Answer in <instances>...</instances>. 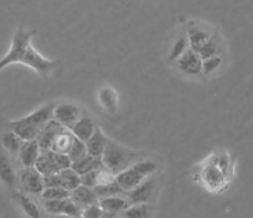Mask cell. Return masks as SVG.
Wrapping results in <instances>:
<instances>
[{
  "label": "cell",
  "mask_w": 253,
  "mask_h": 218,
  "mask_svg": "<svg viewBox=\"0 0 253 218\" xmlns=\"http://www.w3.org/2000/svg\"><path fill=\"white\" fill-rule=\"evenodd\" d=\"M220 52H222V40L218 33H214V36L210 38L196 54L202 57V60H206L212 56H220Z\"/></svg>",
  "instance_id": "23"
},
{
  "label": "cell",
  "mask_w": 253,
  "mask_h": 218,
  "mask_svg": "<svg viewBox=\"0 0 253 218\" xmlns=\"http://www.w3.org/2000/svg\"><path fill=\"white\" fill-rule=\"evenodd\" d=\"M155 191V179L149 177L139 184L136 188L132 191L126 192V201L129 203V206L132 205H146L151 199V196Z\"/></svg>",
  "instance_id": "12"
},
{
  "label": "cell",
  "mask_w": 253,
  "mask_h": 218,
  "mask_svg": "<svg viewBox=\"0 0 253 218\" xmlns=\"http://www.w3.org/2000/svg\"><path fill=\"white\" fill-rule=\"evenodd\" d=\"M102 214H104V210H102V207L99 206V203H94V205H91V206L83 209L81 217L82 218H101L102 217Z\"/></svg>",
  "instance_id": "33"
},
{
  "label": "cell",
  "mask_w": 253,
  "mask_h": 218,
  "mask_svg": "<svg viewBox=\"0 0 253 218\" xmlns=\"http://www.w3.org/2000/svg\"><path fill=\"white\" fill-rule=\"evenodd\" d=\"M44 184L45 188L61 187V188L72 192L75 188H78L81 185V176L75 170L68 168L61 170L59 173L46 174V176H44Z\"/></svg>",
  "instance_id": "7"
},
{
  "label": "cell",
  "mask_w": 253,
  "mask_h": 218,
  "mask_svg": "<svg viewBox=\"0 0 253 218\" xmlns=\"http://www.w3.org/2000/svg\"><path fill=\"white\" fill-rule=\"evenodd\" d=\"M99 206L102 207L104 212L115 213V214H120L124 213L129 207V203L126 201V196L124 195H116L109 196V198H104L99 199Z\"/></svg>",
  "instance_id": "20"
},
{
  "label": "cell",
  "mask_w": 253,
  "mask_h": 218,
  "mask_svg": "<svg viewBox=\"0 0 253 218\" xmlns=\"http://www.w3.org/2000/svg\"><path fill=\"white\" fill-rule=\"evenodd\" d=\"M185 33H187L188 43L191 45V49H193L195 52H198L199 49L202 48L204 44L214 36L212 29H209L204 23H200V22L196 21L188 22Z\"/></svg>",
  "instance_id": "8"
},
{
  "label": "cell",
  "mask_w": 253,
  "mask_h": 218,
  "mask_svg": "<svg viewBox=\"0 0 253 218\" xmlns=\"http://www.w3.org/2000/svg\"><path fill=\"white\" fill-rule=\"evenodd\" d=\"M95 130H97V125L94 124L93 119L87 114H82V117L70 128L72 135L82 142H87L93 136Z\"/></svg>",
  "instance_id": "18"
},
{
  "label": "cell",
  "mask_w": 253,
  "mask_h": 218,
  "mask_svg": "<svg viewBox=\"0 0 253 218\" xmlns=\"http://www.w3.org/2000/svg\"><path fill=\"white\" fill-rule=\"evenodd\" d=\"M155 170H157V164L153 160L146 157L117 174L116 181L126 194L133 188H136L139 184H142L144 180L149 179Z\"/></svg>",
  "instance_id": "4"
},
{
  "label": "cell",
  "mask_w": 253,
  "mask_h": 218,
  "mask_svg": "<svg viewBox=\"0 0 253 218\" xmlns=\"http://www.w3.org/2000/svg\"><path fill=\"white\" fill-rule=\"evenodd\" d=\"M119 218H124V217H123V216H121V217H119Z\"/></svg>",
  "instance_id": "36"
},
{
  "label": "cell",
  "mask_w": 253,
  "mask_h": 218,
  "mask_svg": "<svg viewBox=\"0 0 253 218\" xmlns=\"http://www.w3.org/2000/svg\"><path fill=\"white\" fill-rule=\"evenodd\" d=\"M64 130H66V127L59 124L56 120H50L49 123L41 130L39 138H37L41 150H50L52 145L55 143L56 138L60 135Z\"/></svg>",
  "instance_id": "14"
},
{
  "label": "cell",
  "mask_w": 253,
  "mask_h": 218,
  "mask_svg": "<svg viewBox=\"0 0 253 218\" xmlns=\"http://www.w3.org/2000/svg\"><path fill=\"white\" fill-rule=\"evenodd\" d=\"M146 158V154L140 152H135L126 146H121L120 143L115 141H109L102 156V164L110 173L117 176L126 168L132 166L140 160Z\"/></svg>",
  "instance_id": "3"
},
{
  "label": "cell",
  "mask_w": 253,
  "mask_h": 218,
  "mask_svg": "<svg viewBox=\"0 0 253 218\" xmlns=\"http://www.w3.org/2000/svg\"><path fill=\"white\" fill-rule=\"evenodd\" d=\"M53 109L55 104H45L22 119L8 121V130L14 131L22 141L37 139L41 130L53 120Z\"/></svg>",
  "instance_id": "2"
},
{
  "label": "cell",
  "mask_w": 253,
  "mask_h": 218,
  "mask_svg": "<svg viewBox=\"0 0 253 218\" xmlns=\"http://www.w3.org/2000/svg\"><path fill=\"white\" fill-rule=\"evenodd\" d=\"M81 117H82V110L75 104L60 103L55 105V109H53V120H56L59 124L66 127L68 130Z\"/></svg>",
  "instance_id": "9"
},
{
  "label": "cell",
  "mask_w": 253,
  "mask_h": 218,
  "mask_svg": "<svg viewBox=\"0 0 253 218\" xmlns=\"http://www.w3.org/2000/svg\"><path fill=\"white\" fill-rule=\"evenodd\" d=\"M188 45H189V43H188L187 33L178 36L176 41H174V44H173V48L170 51V61H176L178 57H181L182 54H185L188 49H189Z\"/></svg>",
  "instance_id": "28"
},
{
  "label": "cell",
  "mask_w": 253,
  "mask_h": 218,
  "mask_svg": "<svg viewBox=\"0 0 253 218\" xmlns=\"http://www.w3.org/2000/svg\"><path fill=\"white\" fill-rule=\"evenodd\" d=\"M119 217H120V214H115V213L104 212V214H102V217H101V218H119Z\"/></svg>",
  "instance_id": "34"
},
{
  "label": "cell",
  "mask_w": 253,
  "mask_h": 218,
  "mask_svg": "<svg viewBox=\"0 0 253 218\" xmlns=\"http://www.w3.org/2000/svg\"><path fill=\"white\" fill-rule=\"evenodd\" d=\"M222 65V56H212L209 59L203 60V70L202 74L204 75H211Z\"/></svg>",
  "instance_id": "32"
},
{
  "label": "cell",
  "mask_w": 253,
  "mask_h": 218,
  "mask_svg": "<svg viewBox=\"0 0 253 218\" xmlns=\"http://www.w3.org/2000/svg\"><path fill=\"white\" fill-rule=\"evenodd\" d=\"M84 156H87V150H86V145H84V142L79 141L75 138V141L72 143V147L70 153H68V156L67 157L70 158V161L72 163H75L78 160H81Z\"/></svg>",
  "instance_id": "31"
},
{
  "label": "cell",
  "mask_w": 253,
  "mask_h": 218,
  "mask_svg": "<svg viewBox=\"0 0 253 218\" xmlns=\"http://www.w3.org/2000/svg\"><path fill=\"white\" fill-rule=\"evenodd\" d=\"M40 154H41V147H40L37 139L23 141L17 158L19 164L22 165V168H33L37 164Z\"/></svg>",
  "instance_id": "13"
},
{
  "label": "cell",
  "mask_w": 253,
  "mask_h": 218,
  "mask_svg": "<svg viewBox=\"0 0 253 218\" xmlns=\"http://www.w3.org/2000/svg\"><path fill=\"white\" fill-rule=\"evenodd\" d=\"M99 168H104L102 160L101 158H94L91 156H88V154L71 164V169L75 170L79 176H83V174L88 173V172H93V170Z\"/></svg>",
  "instance_id": "21"
},
{
  "label": "cell",
  "mask_w": 253,
  "mask_h": 218,
  "mask_svg": "<svg viewBox=\"0 0 253 218\" xmlns=\"http://www.w3.org/2000/svg\"><path fill=\"white\" fill-rule=\"evenodd\" d=\"M18 183L22 192L28 195L41 196L45 190L44 176L34 168H22L18 174Z\"/></svg>",
  "instance_id": "6"
},
{
  "label": "cell",
  "mask_w": 253,
  "mask_h": 218,
  "mask_svg": "<svg viewBox=\"0 0 253 218\" xmlns=\"http://www.w3.org/2000/svg\"><path fill=\"white\" fill-rule=\"evenodd\" d=\"M99 103L101 105L106 108L109 112H115L117 108V94L113 89L110 87H104L99 92Z\"/></svg>",
  "instance_id": "27"
},
{
  "label": "cell",
  "mask_w": 253,
  "mask_h": 218,
  "mask_svg": "<svg viewBox=\"0 0 253 218\" xmlns=\"http://www.w3.org/2000/svg\"><path fill=\"white\" fill-rule=\"evenodd\" d=\"M75 141V136L72 135V132L68 128L61 132L60 135L56 138L55 143L52 145L50 150H53L55 153H59V154H64V156H68V153L71 150L72 143Z\"/></svg>",
  "instance_id": "25"
},
{
  "label": "cell",
  "mask_w": 253,
  "mask_h": 218,
  "mask_svg": "<svg viewBox=\"0 0 253 218\" xmlns=\"http://www.w3.org/2000/svg\"><path fill=\"white\" fill-rule=\"evenodd\" d=\"M71 201L77 205L81 210L86 209V207L91 206L94 203H98L99 199L94 188L90 187H84V185H79L78 188L71 192Z\"/></svg>",
  "instance_id": "17"
},
{
  "label": "cell",
  "mask_w": 253,
  "mask_h": 218,
  "mask_svg": "<svg viewBox=\"0 0 253 218\" xmlns=\"http://www.w3.org/2000/svg\"><path fill=\"white\" fill-rule=\"evenodd\" d=\"M94 191H95V194L98 196V199H104V198H109V196L124 195L126 194L120 185L117 184L116 179L109 181V183H105V184L94 187Z\"/></svg>",
  "instance_id": "26"
},
{
  "label": "cell",
  "mask_w": 253,
  "mask_h": 218,
  "mask_svg": "<svg viewBox=\"0 0 253 218\" xmlns=\"http://www.w3.org/2000/svg\"><path fill=\"white\" fill-rule=\"evenodd\" d=\"M109 138L105 135L102 130L97 127V130L93 134V136L88 139L87 142H84L86 145V150H87L88 156H91L94 158H102L105 153V149L109 143Z\"/></svg>",
  "instance_id": "16"
},
{
  "label": "cell",
  "mask_w": 253,
  "mask_h": 218,
  "mask_svg": "<svg viewBox=\"0 0 253 218\" xmlns=\"http://www.w3.org/2000/svg\"><path fill=\"white\" fill-rule=\"evenodd\" d=\"M124 218H150V207L147 205H132L123 213Z\"/></svg>",
  "instance_id": "30"
},
{
  "label": "cell",
  "mask_w": 253,
  "mask_h": 218,
  "mask_svg": "<svg viewBox=\"0 0 253 218\" xmlns=\"http://www.w3.org/2000/svg\"><path fill=\"white\" fill-rule=\"evenodd\" d=\"M71 196L70 191L64 190L61 187H50V188H45L42 192V201H57V199H67Z\"/></svg>",
  "instance_id": "29"
},
{
  "label": "cell",
  "mask_w": 253,
  "mask_h": 218,
  "mask_svg": "<svg viewBox=\"0 0 253 218\" xmlns=\"http://www.w3.org/2000/svg\"><path fill=\"white\" fill-rule=\"evenodd\" d=\"M42 206H44L45 212L50 214V216L81 217V214H82V210L71 201V198L57 199V201H42Z\"/></svg>",
  "instance_id": "10"
},
{
  "label": "cell",
  "mask_w": 253,
  "mask_h": 218,
  "mask_svg": "<svg viewBox=\"0 0 253 218\" xmlns=\"http://www.w3.org/2000/svg\"><path fill=\"white\" fill-rule=\"evenodd\" d=\"M202 179H203L206 187L214 191L223 188L226 184V174L216 166L215 163L204 166L203 172H202Z\"/></svg>",
  "instance_id": "15"
},
{
  "label": "cell",
  "mask_w": 253,
  "mask_h": 218,
  "mask_svg": "<svg viewBox=\"0 0 253 218\" xmlns=\"http://www.w3.org/2000/svg\"><path fill=\"white\" fill-rule=\"evenodd\" d=\"M0 180L10 188H14L18 183V176L12 166L8 156L0 154Z\"/></svg>",
  "instance_id": "19"
},
{
  "label": "cell",
  "mask_w": 253,
  "mask_h": 218,
  "mask_svg": "<svg viewBox=\"0 0 253 218\" xmlns=\"http://www.w3.org/2000/svg\"><path fill=\"white\" fill-rule=\"evenodd\" d=\"M176 64L185 75H200L203 70V60L191 48L176 60Z\"/></svg>",
  "instance_id": "11"
},
{
  "label": "cell",
  "mask_w": 253,
  "mask_h": 218,
  "mask_svg": "<svg viewBox=\"0 0 253 218\" xmlns=\"http://www.w3.org/2000/svg\"><path fill=\"white\" fill-rule=\"evenodd\" d=\"M23 141L19 138V136L11 130H7L3 132L1 135V145L11 157H18V153L21 150V146H22Z\"/></svg>",
  "instance_id": "24"
},
{
  "label": "cell",
  "mask_w": 253,
  "mask_h": 218,
  "mask_svg": "<svg viewBox=\"0 0 253 218\" xmlns=\"http://www.w3.org/2000/svg\"><path fill=\"white\" fill-rule=\"evenodd\" d=\"M52 218H81V217H71V216H52Z\"/></svg>",
  "instance_id": "35"
},
{
  "label": "cell",
  "mask_w": 253,
  "mask_h": 218,
  "mask_svg": "<svg viewBox=\"0 0 253 218\" xmlns=\"http://www.w3.org/2000/svg\"><path fill=\"white\" fill-rule=\"evenodd\" d=\"M34 36L36 30L26 29L22 25L17 27L12 34L8 52L0 59V71L14 63H22L44 78L60 75L63 71V61L59 59H48L40 54L32 44V38Z\"/></svg>",
  "instance_id": "1"
},
{
  "label": "cell",
  "mask_w": 253,
  "mask_h": 218,
  "mask_svg": "<svg viewBox=\"0 0 253 218\" xmlns=\"http://www.w3.org/2000/svg\"><path fill=\"white\" fill-rule=\"evenodd\" d=\"M34 168L42 176H46V174L59 173L64 169L71 168V161L67 156L55 153L53 150H41V154Z\"/></svg>",
  "instance_id": "5"
},
{
  "label": "cell",
  "mask_w": 253,
  "mask_h": 218,
  "mask_svg": "<svg viewBox=\"0 0 253 218\" xmlns=\"http://www.w3.org/2000/svg\"><path fill=\"white\" fill-rule=\"evenodd\" d=\"M17 201L19 203V206L23 210V213L28 216L29 218H42V213L40 206L33 201V198L25 192H17Z\"/></svg>",
  "instance_id": "22"
}]
</instances>
